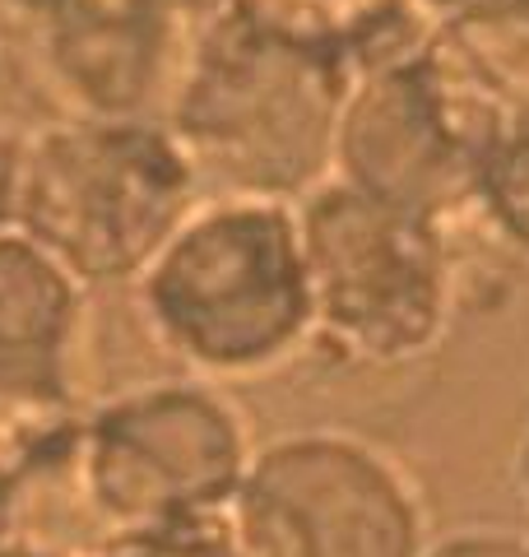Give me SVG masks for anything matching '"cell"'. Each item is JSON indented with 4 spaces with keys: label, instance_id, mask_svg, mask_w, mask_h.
<instances>
[{
    "label": "cell",
    "instance_id": "4fadbf2b",
    "mask_svg": "<svg viewBox=\"0 0 529 557\" xmlns=\"http://www.w3.org/2000/svg\"><path fill=\"white\" fill-rule=\"evenodd\" d=\"M14 153H20V135L0 131V228H14Z\"/></svg>",
    "mask_w": 529,
    "mask_h": 557
},
{
    "label": "cell",
    "instance_id": "8992f818",
    "mask_svg": "<svg viewBox=\"0 0 529 557\" xmlns=\"http://www.w3.org/2000/svg\"><path fill=\"white\" fill-rule=\"evenodd\" d=\"M227 530L242 557H422L432 539L418 479L348 428L256 442Z\"/></svg>",
    "mask_w": 529,
    "mask_h": 557
},
{
    "label": "cell",
    "instance_id": "277c9868",
    "mask_svg": "<svg viewBox=\"0 0 529 557\" xmlns=\"http://www.w3.org/2000/svg\"><path fill=\"white\" fill-rule=\"evenodd\" d=\"M200 196L163 116H51L14 153V228L88 293L131 284Z\"/></svg>",
    "mask_w": 529,
    "mask_h": 557
},
{
    "label": "cell",
    "instance_id": "5b68a950",
    "mask_svg": "<svg viewBox=\"0 0 529 557\" xmlns=\"http://www.w3.org/2000/svg\"><path fill=\"white\" fill-rule=\"evenodd\" d=\"M256 456L251 418L227 386L158 376L79 413L70 479L94 539L227 516Z\"/></svg>",
    "mask_w": 529,
    "mask_h": 557
},
{
    "label": "cell",
    "instance_id": "e0dca14e",
    "mask_svg": "<svg viewBox=\"0 0 529 557\" xmlns=\"http://www.w3.org/2000/svg\"><path fill=\"white\" fill-rule=\"evenodd\" d=\"M293 5H311V10H330V14H344L353 5H362V0H293Z\"/></svg>",
    "mask_w": 529,
    "mask_h": 557
},
{
    "label": "cell",
    "instance_id": "6da1fadb",
    "mask_svg": "<svg viewBox=\"0 0 529 557\" xmlns=\"http://www.w3.org/2000/svg\"><path fill=\"white\" fill-rule=\"evenodd\" d=\"M344 14L293 0H219L200 20L163 121L205 190L303 200L330 182L334 126L353 84Z\"/></svg>",
    "mask_w": 529,
    "mask_h": 557
},
{
    "label": "cell",
    "instance_id": "2e32d148",
    "mask_svg": "<svg viewBox=\"0 0 529 557\" xmlns=\"http://www.w3.org/2000/svg\"><path fill=\"white\" fill-rule=\"evenodd\" d=\"M516 487H520V497H525V507H529V428H525L520 450H516Z\"/></svg>",
    "mask_w": 529,
    "mask_h": 557
},
{
    "label": "cell",
    "instance_id": "ba28073f",
    "mask_svg": "<svg viewBox=\"0 0 529 557\" xmlns=\"http://www.w3.org/2000/svg\"><path fill=\"white\" fill-rule=\"evenodd\" d=\"M84 311L75 274L20 228H0V418L70 409Z\"/></svg>",
    "mask_w": 529,
    "mask_h": 557
},
{
    "label": "cell",
    "instance_id": "3957f363",
    "mask_svg": "<svg viewBox=\"0 0 529 557\" xmlns=\"http://www.w3.org/2000/svg\"><path fill=\"white\" fill-rule=\"evenodd\" d=\"M469 219V214H465ZM311 293V354L344 372L428 362L465 317L469 265L455 223L381 205L340 182L297 200Z\"/></svg>",
    "mask_w": 529,
    "mask_h": 557
},
{
    "label": "cell",
    "instance_id": "7c38bea8",
    "mask_svg": "<svg viewBox=\"0 0 529 557\" xmlns=\"http://www.w3.org/2000/svg\"><path fill=\"white\" fill-rule=\"evenodd\" d=\"M422 557H529V534L502 525H465L432 534Z\"/></svg>",
    "mask_w": 529,
    "mask_h": 557
},
{
    "label": "cell",
    "instance_id": "7a4b0ae2",
    "mask_svg": "<svg viewBox=\"0 0 529 557\" xmlns=\"http://www.w3.org/2000/svg\"><path fill=\"white\" fill-rule=\"evenodd\" d=\"M145 335L186 376L242 386L311 354L297 200L205 190L131 278Z\"/></svg>",
    "mask_w": 529,
    "mask_h": 557
},
{
    "label": "cell",
    "instance_id": "8fae6325",
    "mask_svg": "<svg viewBox=\"0 0 529 557\" xmlns=\"http://www.w3.org/2000/svg\"><path fill=\"white\" fill-rule=\"evenodd\" d=\"M88 557H242V548L233 530H227V516H214V520H190V525H172V530L108 539Z\"/></svg>",
    "mask_w": 529,
    "mask_h": 557
},
{
    "label": "cell",
    "instance_id": "5bb4252c",
    "mask_svg": "<svg viewBox=\"0 0 529 557\" xmlns=\"http://www.w3.org/2000/svg\"><path fill=\"white\" fill-rule=\"evenodd\" d=\"M409 5H414L428 24H436V20H451V14H460V10H469V5H479V0H409Z\"/></svg>",
    "mask_w": 529,
    "mask_h": 557
},
{
    "label": "cell",
    "instance_id": "9a60e30c",
    "mask_svg": "<svg viewBox=\"0 0 529 557\" xmlns=\"http://www.w3.org/2000/svg\"><path fill=\"white\" fill-rule=\"evenodd\" d=\"M0 557H65V553L47 548V544H33V539L10 534V539H0Z\"/></svg>",
    "mask_w": 529,
    "mask_h": 557
},
{
    "label": "cell",
    "instance_id": "30bf717a",
    "mask_svg": "<svg viewBox=\"0 0 529 557\" xmlns=\"http://www.w3.org/2000/svg\"><path fill=\"white\" fill-rule=\"evenodd\" d=\"M473 219L502 251L529 260V121L483 153L473 182Z\"/></svg>",
    "mask_w": 529,
    "mask_h": 557
},
{
    "label": "cell",
    "instance_id": "9c48e42d",
    "mask_svg": "<svg viewBox=\"0 0 529 557\" xmlns=\"http://www.w3.org/2000/svg\"><path fill=\"white\" fill-rule=\"evenodd\" d=\"M418 61L483 153L529 121V0H479L436 20Z\"/></svg>",
    "mask_w": 529,
    "mask_h": 557
},
{
    "label": "cell",
    "instance_id": "52a82bcc",
    "mask_svg": "<svg viewBox=\"0 0 529 557\" xmlns=\"http://www.w3.org/2000/svg\"><path fill=\"white\" fill-rule=\"evenodd\" d=\"M483 149L455 121L418 51L353 75L330 149V182L381 205L455 223L473 214Z\"/></svg>",
    "mask_w": 529,
    "mask_h": 557
}]
</instances>
